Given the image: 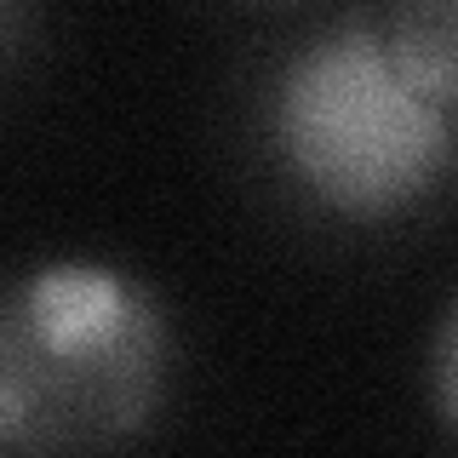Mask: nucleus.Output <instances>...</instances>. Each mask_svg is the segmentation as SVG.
I'll return each mask as SVG.
<instances>
[{
  "instance_id": "obj_1",
  "label": "nucleus",
  "mask_w": 458,
  "mask_h": 458,
  "mask_svg": "<svg viewBox=\"0 0 458 458\" xmlns=\"http://www.w3.org/2000/svg\"><path fill=\"white\" fill-rule=\"evenodd\" d=\"M166 321L104 264H40L0 286V447L104 453L138 441L166 395Z\"/></svg>"
},
{
  "instance_id": "obj_2",
  "label": "nucleus",
  "mask_w": 458,
  "mask_h": 458,
  "mask_svg": "<svg viewBox=\"0 0 458 458\" xmlns=\"http://www.w3.org/2000/svg\"><path fill=\"white\" fill-rule=\"evenodd\" d=\"M276 149L310 200L350 224H384L436 195L458 132L453 109L395 69L384 23L350 12L281 69Z\"/></svg>"
},
{
  "instance_id": "obj_3",
  "label": "nucleus",
  "mask_w": 458,
  "mask_h": 458,
  "mask_svg": "<svg viewBox=\"0 0 458 458\" xmlns=\"http://www.w3.org/2000/svg\"><path fill=\"white\" fill-rule=\"evenodd\" d=\"M378 23L401 75L441 109H458V0H384Z\"/></svg>"
},
{
  "instance_id": "obj_4",
  "label": "nucleus",
  "mask_w": 458,
  "mask_h": 458,
  "mask_svg": "<svg viewBox=\"0 0 458 458\" xmlns=\"http://www.w3.org/2000/svg\"><path fill=\"white\" fill-rule=\"evenodd\" d=\"M429 395H436L441 424L458 436V293H453V304L441 310L436 338H429Z\"/></svg>"
},
{
  "instance_id": "obj_5",
  "label": "nucleus",
  "mask_w": 458,
  "mask_h": 458,
  "mask_svg": "<svg viewBox=\"0 0 458 458\" xmlns=\"http://www.w3.org/2000/svg\"><path fill=\"white\" fill-rule=\"evenodd\" d=\"M29 23H35V0H0V64L29 40Z\"/></svg>"
},
{
  "instance_id": "obj_6",
  "label": "nucleus",
  "mask_w": 458,
  "mask_h": 458,
  "mask_svg": "<svg viewBox=\"0 0 458 458\" xmlns=\"http://www.w3.org/2000/svg\"><path fill=\"white\" fill-rule=\"evenodd\" d=\"M247 6H298V0H247Z\"/></svg>"
}]
</instances>
